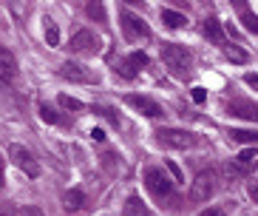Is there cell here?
I'll list each match as a JSON object with an SVG mask.
<instances>
[{
	"mask_svg": "<svg viewBox=\"0 0 258 216\" xmlns=\"http://www.w3.org/2000/svg\"><path fill=\"white\" fill-rule=\"evenodd\" d=\"M162 63H165L167 69H170V74H176V77H187L193 57H190V51H187L184 46L165 43V46H162Z\"/></svg>",
	"mask_w": 258,
	"mask_h": 216,
	"instance_id": "cell-1",
	"label": "cell"
},
{
	"mask_svg": "<svg viewBox=\"0 0 258 216\" xmlns=\"http://www.w3.org/2000/svg\"><path fill=\"white\" fill-rule=\"evenodd\" d=\"M156 142L165 148H176V151H184V148H193L199 142L196 134L190 131H182V128H156Z\"/></svg>",
	"mask_w": 258,
	"mask_h": 216,
	"instance_id": "cell-2",
	"label": "cell"
},
{
	"mask_svg": "<svg viewBox=\"0 0 258 216\" xmlns=\"http://www.w3.org/2000/svg\"><path fill=\"white\" fill-rule=\"evenodd\" d=\"M216 193V171H202L193 182H190L187 199L190 202H207Z\"/></svg>",
	"mask_w": 258,
	"mask_h": 216,
	"instance_id": "cell-3",
	"label": "cell"
},
{
	"mask_svg": "<svg viewBox=\"0 0 258 216\" xmlns=\"http://www.w3.org/2000/svg\"><path fill=\"white\" fill-rule=\"evenodd\" d=\"M9 159L15 162L26 177H40V162L34 159V154L26 145H12L9 148Z\"/></svg>",
	"mask_w": 258,
	"mask_h": 216,
	"instance_id": "cell-4",
	"label": "cell"
},
{
	"mask_svg": "<svg viewBox=\"0 0 258 216\" xmlns=\"http://www.w3.org/2000/svg\"><path fill=\"white\" fill-rule=\"evenodd\" d=\"M145 188H148L156 199H165V196H170V191H173V182L165 177L162 168H148L145 171Z\"/></svg>",
	"mask_w": 258,
	"mask_h": 216,
	"instance_id": "cell-5",
	"label": "cell"
},
{
	"mask_svg": "<svg viewBox=\"0 0 258 216\" xmlns=\"http://www.w3.org/2000/svg\"><path fill=\"white\" fill-rule=\"evenodd\" d=\"M119 20H122V34H125L128 40H145V37H151V29H148V23H145L142 17L131 15V12H122Z\"/></svg>",
	"mask_w": 258,
	"mask_h": 216,
	"instance_id": "cell-6",
	"label": "cell"
},
{
	"mask_svg": "<svg viewBox=\"0 0 258 216\" xmlns=\"http://www.w3.org/2000/svg\"><path fill=\"white\" fill-rule=\"evenodd\" d=\"M255 162H258L255 148H244L241 154H238V156H235V159L227 165V168H224V174H227V177H244L247 171L255 168Z\"/></svg>",
	"mask_w": 258,
	"mask_h": 216,
	"instance_id": "cell-7",
	"label": "cell"
},
{
	"mask_svg": "<svg viewBox=\"0 0 258 216\" xmlns=\"http://www.w3.org/2000/svg\"><path fill=\"white\" fill-rule=\"evenodd\" d=\"M69 48L74 54H94V51H99V37L94 34V31L83 29V31H77L74 37H71Z\"/></svg>",
	"mask_w": 258,
	"mask_h": 216,
	"instance_id": "cell-8",
	"label": "cell"
},
{
	"mask_svg": "<svg viewBox=\"0 0 258 216\" xmlns=\"http://www.w3.org/2000/svg\"><path fill=\"white\" fill-rule=\"evenodd\" d=\"M145 66H148V54H145V51H134V54H128L125 60H119V66H116V69H119V74L125 80H134L139 71L145 69Z\"/></svg>",
	"mask_w": 258,
	"mask_h": 216,
	"instance_id": "cell-9",
	"label": "cell"
},
{
	"mask_svg": "<svg viewBox=\"0 0 258 216\" xmlns=\"http://www.w3.org/2000/svg\"><path fill=\"white\" fill-rule=\"evenodd\" d=\"M125 102H128L134 111H139V114H145V117H151V120L162 117V105H159V102H153L151 97H142V94H128V97H125Z\"/></svg>",
	"mask_w": 258,
	"mask_h": 216,
	"instance_id": "cell-10",
	"label": "cell"
},
{
	"mask_svg": "<svg viewBox=\"0 0 258 216\" xmlns=\"http://www.w3.org/2000/svg\"><path fill=\"white\" fill-rule=\"evenodd\" d=\"M60 77L62 80H71V83H97V74L80 66V63H62L60 66Z\"/></svg>",
	"mask_w": 258,
	"mask_h": 216,
	"instance_id": "cell-11",
	"label": "cell"
},
{
	"mask_svg": "<svg viewBox=\"0 0 258 216\" xmlns=\"http://www.w3.org/2000/svg\"><path fill=\"white\" fill-rule=\"evenodd\" d=\"M227 114L230 117H241V120H250V123H258V105L247 100H233L227 102Z\"/></svg>",
	"mask_w": 258,
	"mask_h": 216,
	"instance_id": "cell-12",
	"label": "cell"
},
{
	"mask_svg": "<svg viewBox=\"0 0 258 216\" xmlns=\"http://www.w3.org/2000/svg\"><path fill=\"white\" fill-rule=\"evenodd\" d=\"M17 74V60L15 54L9 51V48L0 46V83H9V80H15Z\"/></svg>",
	"mask_w": 258,
	"mask_h": 216,
	"instance_id": "cell-13",
	"label": "cell"
},
{
	"mask_svg": "<svg viewBox=\"0 0 258 216\" xmlns=\"http://www.w3.org/2000/svg\"><path fill=\"white\" fill-rule=\"evenodd\" d=\"M205 37H207V40H213L216 46H227L224 29H221V23L216 20V17H207V20H205Z\"/></svg>",
	"mask_w": 258,
	"mask_h": 216,
	"instance_id": "cell-14",
	"label": "cell"
},
{
	"mask_svg": "<svg viewBox=\"0 0 258 216\" xmlns=\"http://www.w3.org/2000/svg\"><path fill=\"white\" fill-rule=\"evenodd\" d=\"M122 210H125V216H151V210H148V205H145V202L139 199L137 193L125 199V205H122Z\"/></svg>",
	"mask_w": 258,
	"mask_h": 216,
	"instance_id": "cell-15",
	"label": "cell"
},
{
	"mask_svg": "<svg viewBox=\"0 0 258 216\" xmlns=\"http://www.w3.org/2000/svg\"><path fill=\"white\" fill-rule=\"evenodd\" d=\"M85 205V196H83V191H66V196H62V208L66 210H80Z\"/></svg>",
	"mask_w": 258,
	"mask_h": 216,
	"instance_id": "cell-16",
	"label": "cell"
},
{
	"mask_svg": "<svg viewBox=\"0 0 258 216\" xmlns=\"http://www.w3.org/2000/svg\"><path fill=\"white\" fill-rule=\"evenodd\" d=\"M221 51H224V57H227L230 63H247V60H250V54L244 51L241 46H235V43H227V46H221Z\"/></svg>",
	"mask_w": 258,
	"mask_h": 216,
	"instance_id": "cell-17",
	"label": "cell"
},
{
	"mask_svg": "<svg viewBox=\"0 0 258 216\" xmlns=\"http://www.w3.org/2000/svg\"><path fill=\"white\" fill-rule=\"evenodd\" d=\"M85 12H88V17H94L97 23H105V20H108L102 0H85Z\"/></svg>",
	"mask_w": 258,
	"mask_h": 216,
	"instance_id": "cell-18",
	"label": "cell"
},
{
	"mask_svg": "<svg viewBox=\"0 0 258 216\" xmlns=\"http://www.w3.org/2000/svg\"><path fill=\"white\" fill-rule=\"evenodd\" d=\"M230 139L235 142H244V145H258V131H247V128H233Z\"/></svg>",
	"mask_w": 258,
	"mask_h": 216,
	"instance_id": "cell-19",
	"label": "cell"
},
{
	"mask_svg": "<svg viewBox=\"0 0 258 216\" xmlns=\"http://www.w3.org/2000/svg\"><path fill=\"white\" fill-rule=\"evenodd\" d=\"M162 23L170 26V29H182L187 23V17L179 15V12H170V9H162Z\"/></svg>",
	"mask_w": 258,
	"mask_h": 216,
	"instance_id": "cell-20",
	"label": "cell"
},
{
	"mask_svg": "<svg viewBox=\"0 0 258 216\" xmlns=\"http://www.w3.org/2000/svg\"><path fill=\"white\" fill-rule=\"evenodd\" d=\"M46 43L48 46H60V29H57V23L51 17L46 20Z\"/></svg>",
	"mask_w": 258,
	"mask_h": 216,
	"instance_id": "cell-21",
	"label": "cell"
},
{
	"mask_svg": "<svg viewBox=\"0 0 258 216\" xmlns=\"http://www.w3.org/2000/svg\"><path fill=\"white\" fill-rule=\"evenodd\" d=\"M241 23L250 34H258V17L252 15V12H241Z\"/></svg>",
	"mask_w": 258,
	"mask_h": 216,
	"instance_id": "cell-22",
	"label": "cell"
},
{
	"mask_svg": "<svg viewBox=\"0 0 258 216\" xmlns=\"http://www.w3.org/2000/svg\"><path fill=\"white\" fill-rule=\"evenodd\" d=\"M60 105L69 108V111H83V102L74 100V97H69V94H60Z\"/></svg>",
	"mask_w": 258,
	"mask_h": 216,
	"instance_id": "cell-23",
	"label": "cell"
},
{
	"mask_svg": "<svg viewBox=\"0 0 258 216\" xmlns=\"http://www.w3.org/2000/svg\"><path fill=\"white\" fill-rule=\"evenodd\" d=\"M40 117H43V123H51V125H57V123H60V117H57V111H54V108H48V105H43V108H40Z\"/></svg>",
	"mask_w": 258,
	"mask_h": 216,
	"instance_id": "cell-24",
	"label": "cell"
},
{
	"mask_svg": "<svg viewBox=\"0 0 258 216\" xmlns=\"http://www.w3.org/2000/svg\"><path fill=\"white\" fill-rule=\"evenodd\" d=\"M247 196H250V199L258 205V179H252V182H247Z\"/></svg>",
	"mask_w": 258,
	"mask_h": 216,
	"instance_id": "cell-25",
	"label": "cell"
},
{
	"mask_svg": "<svg viewBox=\"0 0 258 216\" xmlns=\"http://www.w3.org/2000/svg\"><path fill=\"white\" fill-rule=\"evenodd\" d=\"M167 171H170V174H173V179H176V182H184L182 171H179V165H176V162H167Z\"/></svg>",
	"mask_w": 258,
	"mask_h": 216,
	"instance_id": "cell-26",
	"label": "cell"
},
{
	"mask_svg": "<svg viewBox=\"0 0 258 216\" xmlns=\"http://www.w3.org/2000/svg\"><path fill=\"white\" fill-rule=\"evenodd\" d=\"M244 83L250 85L252 91H258V74H244Z\"/></svg>",
	"mask_w": 258,
	"mask_h": 216,
	"instance_id": "cell-27",
	"label": "cell"
},
{
	"mask_svg": "<svg viewBox=\"0 0 258 216\" xmlns=\"http://www.w3.org/2000/svg\"><path fill=\"white\" fill-rule=\"evenodd\" d=\"M23 216H46V213H43V210H40L37 205H29V208L23 210Z\"/></svg>",
	"mask_w": 258,
	"mask_h": 216,
	"instance_id": "cell-28",
	"label": "cell"
},
{
	"mask_svg": "<svg viewBox=\"0 0 258 216\" xmlns=\"http://www.w3.org/2000/svg\"><path fill=\"white\" fill-rule=\"evenodd\" d=\"M193 100H196V102H205V100H207V91H205V88H193Z\"/></svg>",
	"mask_w": 258,
	"mask_h": 216,
	"instance_id": "cell-29",
	"label": "cell"
},
{
	"mask_svg": "<svg viewBox=\"0 0 258 216\" xmlns=\"http://www.w3.org/2000/svg\"><path fill=\"white\" fill-rule=\"evenodd\" d=\"M199 216H227V213H224L221 208H207V210H202Z\"/></svg>",
	"mask_w": 258,
	"mask_h": 216,
	"instance_id": "cell-30",
	"label": "cell"
},
{
	"mask_svg": "<svg viewBox=\"0 0 258 216\" xmlns=\"http://www.w3.org/2000/svg\"><path fill=\"white\" fill-rule=\"evenodd\" d=\"M0 216H15V208L6 205V202H0Z\"/></svg>",
	"mask_w": 258,
	"mask_h": 216,
	"instance_id": "cell-31",
	"label": "cell"
},
{
	"mask_svg": "<svg viewBox=\"0 0 258 216\" xmlns=\"http://www.w3.org/2000/svg\"><path fill=\"white\" fill-rule=\"evenodd\" d=\"M91 137L97 139V142H102V139H105V131H102V128H94V131H91Z\"/></svg>",
	"mask_w": 258,
	"mask_h": 216,
	"instance_id": "cell-32",
	"label": "cell"
},
{
	"mask_svg": "<svg viewBox=\"0 0 258 216\" xmlns=\"http://www.w3.org/2000/svg\"><path fill=\"white\" fill-rule=\"evenodd\" d=\"M6 185V174H3V156H0V188Z\"/></svg>",
	"mask_w": 258,
	"mask_h": 216,
	"instance_id": "cell-33",
	"label": "cell"
},
{
	"mask_svg": "<svg viewBox=\"0 0 258 216\" xmlns=\"http://www.w3.org/2000/svg\"><path fill=\"white\" fill-rule=\"evenodd\" d=\"M125 3H139V0H125Z\"/></svg>",
	"mask_w": 258,
	"mask_h": 216,
	"instance_id": "cell-34",
	"label": "cell"
}]
</instances>
